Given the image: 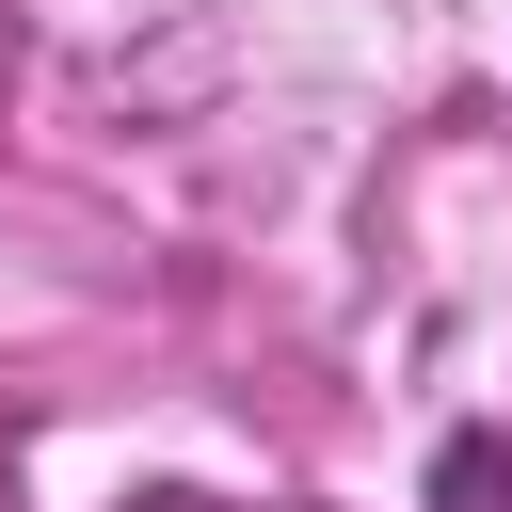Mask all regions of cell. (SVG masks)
I'll return each mask as SVG.
<instances>
[{
  "mask_svg": "<svg viewBox=\"0 0 512 512\" xmlns=\"http://www.w3.org/2000/svg\"><path fill=\"white\" fill-rule=\"evenodd\" d=\"M432 512H512V432H496V416L432 448Z\"/></svg>",
  "mask_w": 512,
  "mask_h": 512,
  "instance_id": "1",
  "label": "cell"
}]
</instances>
